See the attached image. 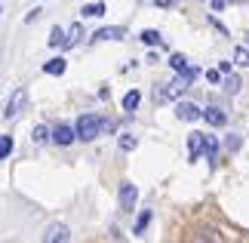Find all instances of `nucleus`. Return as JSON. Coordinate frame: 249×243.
Returning <instances> with one entry per match:
<instances>
[{
    "label": "nucleus",
    "instance_id": "nucleus-22",
    "mask_svg": "<svg viewBox=\"0 0 249 243\" xmlns=\"http://www.w3.org/2000/svg\"><path fill=\"white\" fill-rule=\"evenodd\" d=\"M34 142H46L50 139V130H46V126H34V135H31Z\"/></svg>",
    "mask_w": 249,
    "mask_h": 243
},
{
    "label": "nucleus",
    "instance_id": "nucleus-8",
    "mask_svg": "<svg viewBox=\"0 0 249 243\" xmlns=\"http://www.w3.org/2000/svg\"><path fill=\"white\" fill-rule=\"evenodd\" d=\"M74 139H77V130H71V126H65V123H59L53 130V142L55 145H71Z\"/></svg>",
    "mask_w": 249,
    "mask_h": 243
},
{
    "label": "nucleus",
    "instance_id": "nucleus-1",
    "mask_svg": "<svg viewBox=\"0 0 249 243\" xmlns=\"http://www.w3.org/2000/svg\"><path fill=\"white\" fill-rule=\"evenodd\" d=\"M197 74H200V71H197L194 65H191L188 71H178V77H176V80H172L169 86H163V90H157V93H154V99H157V102H169V99H178V95L185 93L191 83H194V77H197Z\"/></svg>",
    "mask_w": 249,
    "mask_h": 243
},
{
    "label": "nucleus",
    "instance_id": "nucleus-14",
    "mask_svg": "<svg viewBox=\"0 0 249 243\" xmlns=\"http://www.w3.org/2000/svg\"><path fill=\"white\" fill-rule=\"evenodd\" d=\"M83 37V25H71L68 28V37H65V46H77Z\"/></svg>",
    "mask_w": 249,
    "mask_h": 243
},
{
    "label": "nucleus",
    "instance_id": "nucleus-18",
    "mask_svg": "<svg viewBox=\"0 0 249 243\" xmlns=\"http://www.w3.org/2000/svg\"><path fill=\"white\" fill-rule=\"evenodd\" d=\"M142 43H148V46H160V31H154V28L142 31Z\"/></svg>",
    "mask_w": 249,
    "mask_h": 243
},
{
    "label": "nucleus",
    "instance_id": "nucleus-24",
    "mask_svg": "<svg viewBox=\"0 0 249 243\" xmlns=\"http://www.w3.org/2000/svg\"><path fill=\"white\" fill-rule=\"evenodd\" d=\"M237 86H240V80H237V77H228V80H225V90L231 93V95L237 93Z\"/></svg>",
    "mask_w": 249,
    "mask_h": 243
},
{
    "label": "nucleus",
    "instance_id": "nucleus-27",
    "mask_svg": "<svg viewBox=\"0 0 249 243\" xmlns=\"http://www.w3.org/2000/svg\"><path fill=\"white\" fill-rule=\"evenodd\" d=\"M154 3H157V6H163V9H166V6H172V0H154Z\"/></svg>",
    "mask_w": 249,
    "mask_h": 243
},
{
    "label": "nucleus",
    "instance_id": "nucleus-5",
    "mask_svg": "<svg viewBox=\"0 0 249 243\" xmlns=\"http://www.w3.org/2000/svg\"><path fill=\"white\" fill-rule=\"evenodd\" d=\"M136 197H139L136 185H132V182H123V185H120V212H132V206H136Z\"/></svg>",
    "mask_w": 249,
    "mask_h": 243
},
{
    "label": "nucleus",
    "instance_id": "nucleus-3",
    "mask_svg": "<svg viewBox=\"0 0 249 243\" xmlns=\"http://www.w3.org/2000/svg\"><path fill=\"white\" fill-rule=\"evenodd\" d=\"M25 102H28V90L25 86H18V90L9 95V102H6V111H3V117L6 120H13V117H18V111L25 108Z\"/></svg>",
    "mask_w": 249,
    "mask_h": 243
},
{
    "label": "nucleus",
    "instance_id": "nucleus-2",
    "mask_svg": "<svg viewBox=\"0 0 249 243\" xmlns=\"http://www.w3.org/2000/svg\"><path fill=\"white\" fill-rule=\"evenodd\" d=\"M102 130H108V120L95 117V114H83L77 120V139H83V142H92Z\"/></svg>",
    "mask_w": 249,
    "mask_h": 243
},
{
    "label": "nucleus",
    "instance_id": "nucleus-7",
    "mask_svg": "<svg viewBox=\"0 0 249 243\" xmlns=\"http://www.w3.org/2000/svg\"><path fill=\"white\" fill-rule=\"evenodd\" d=\"M123 37H126V28L111 25V28H99V31L92 34V40H123Z\"/></svg>",
    "mask_w": 249,
    "mask_h": 243
},
{
    "label": "nucleus",
    "instance_id": "nucleus-25",
    "mask_svg": "<svg viewBox=\"0 0 249 243\" xmlns=\"http://www.w3.org/2000/svg\"><path fill=\"white\" fill-rule=\"evenodd\" d=\"M218 77H222V74H218L215 68H213V71H206V80H209V83H218Z\"/></svg>",
    "mask_w": 249,
    "mask_h": 243
},
{
    "label": "nucleus",
    "instance_id": "nucleus-26",
    "mask_svg": "<svg viewBox=\"0 0 249 243\" xmlns=\"http://www.w3.org/2000/svg\"><path fill=\"white\" fill-rule=\"evenodd\" d=\"M225 3H228V0H213V9L218 13V9H225Z\"/></svg>",
    "mask_w": 249,
    "mask_h": 243
},
{
    "label": "nucleus",
    "instance_id": "nucleus-19",
    "mask_svg": "<svg viewBox=\"0 0 249 243\" xmlns=\"http://www.w3.org/2000/svg\"><path fill=\"white\" fill-rule=\"evenodd\" d=\"M65 37H68V34H65L62 28H53V31H50V46H55V50L65 46Z\"/></svg>",
    "mask_w": 249,
    "mask_h": 243
},
{
    "label": "nucleus",
    "instance_id": "nucleus-16",
    "mask_svg": "<svg viewBox=\"0 0 249 243\" xmlns=\"http://www.w3.org/2000/svg\"><path fill=\"white\" fill-rule=\"evenodd\" d=\"M83 16H89V19H95V16H105V3L99 0V3H86L83 9H80Z\"/></svg>",
    "mask_w": 249,
    "mask_h": 243
},
{
    "label": "nucleus",
    "instance_id": "nucleus-23",
    "mask_svg": "<svg viewBox=\"0 0 249 243\" xmlns=\"http://www.w3.org/2000/svg\"><path fill=\"white\" fill-rule=\"evenodd\" d=\"M206 154H209V160H215V154H218V145L213 135H206Z\"/></svg>",
    "mask_w": 249,
    "mask_h": 243
},
{
    "label": "nucleus",
    "instance_id": "nucleus-6",
    "mask_svg": "<svg viewBox=\"0 0 249 243\" xmlns=\"http://www.w3.org/2000/svg\"><path fill=\"white\" fill-rule=\"evenodd\" d=\"M203 151H206V135L203 132H191L188 135V154H191V160H197Z\"/></svg>",
    "mask_w": 249,
    "mask_h": 243
},
{
    "label": "nucleus",
    "instance_id": "nucleus-4",
    "mask_svg": "<svg viewBox=\"0 0 249 243\" xmlns=\"http://www.w3.org/2000/svg\"><path fill=\"white\" fill-rule=\"evenodd\" d=\"M176 117L194 123V120L203 117V108H200V105H194V102H178V105H176Z\"/></svg>",
    "mask_w": 249,
    "mask_h": 243
},
{
    "label": "nucleus",
    "instance_id": "nucleus-13",
    "mask_svg": "<svg viewBox=\"0 0 249 243\" xmlns=\"http://www.w3.org/2000/svg\"><path fill=\"white\" fill-rule=\"evenodd\" d=\"M148 225H151V209H145V212H142V216L136 219V228H132V234H136V237H142Z\"/></svg>",
    "mask_w": 249,
    "mask_h": 243
},
{
    "label": "nucleus",
    "instance_id": "nucleus-17",
    "mask_svg": "<svg viewBox=\"0 0 249 243\" xmlns=\"http://www.w3.org/2000/svg\"><path fill=\"white\" fill-rule=\"evenodd\" d=\"M117 142H120V151H136V145H139V139H136V135H129V132H123Z\"/></svg>",
    "mask_w": 249,
    "mask_h": 243
},
{
    "label": "nucleus",
    "instance_id": "nucleus-10",
    "mask_svg": "<svg viewBox=\"0 0 249 243\" xmlns=\"http://www.w3.org/2000/svg\"><path fill=\"white\" fill-rule=\"evenodd\" d=\"M203 120H206L209 126H225V123H228V114H225L222 108H206V111H203Z\"/></svg>",
    "mask_w": 249,
    "mask_h": 243
},
{
    "label": "nucleus",
    "instance_id": "nucleus-21",
    "mask_svg": "<svg viewBox=\"0 0 249 243\" xmlns=\"http://www.w3.org/2000/svg\"><path fill=\"white\" fill-rule=\"evenodd\" d=\"M13 154V139L9 135H0V160H6Z\"/></svg>",
    "mask_w": 249,
    "mask_h": 243
},
{
    "label": "nucleus",
    "instance_id": "nucleus-20",
    "mask_svg": "<svg viewBox=\"0 0 249 243\" xmlns=\"http://www.w3.org/2000/svg\"><path fill=\"white\" fill-rule=\"evenodd\" d=\"M234 62L240 65V68H249V46H237V53H234Z\"/></svg>",
    "mask_w": 249,
    "mask_h": 243
},
{
    "label": "nucleus",
    "instance_id": "nucleus-11",
    "mask_svg": "<svg viewBox=\"0 0 249 243\" xmlns=\"http://www.w3.org/2000/svg\"><path fill=\"white\" fill-rule=\"evenodd\" d=\"M65 68H68V62H65V59H50V62L43 65V71H46V74H53V77H62V74H65Z\"/></svg>",
    "mask_w": 249,
    "mask_h": 243
},
{
    "label": "nucleus",
    "instance_id": "nucleus-15",
    "mask_svg": "<svg viewBox=\"0 0 249 243\" xmlns=\"http://www.w3.org/2000/svg\"><path fill=\"white\" fill-rule=\"evenodd\" d=\"M169 65H172V71H188V59H185V56H181V53H172L169 56Z\"/></svg>",
    "mask_w": 249,
    "mask_h": 243
},
{
    "label": "nucleus",
    "instance_id": "nucleus-12",
    "mask_svg": "<svg viewBox=\"0 0 249 243\" xmlns=\"http://www.w3.org/2000/svg\"><path fill=\"white\" fill-rule=\"evenodd\" d=\"M139 102H142V93L139 90H129L126 95H123V111H136Z\"/></svg>",
    "mask_w": 249,
    "mask_h": 243
},
{
    "label": "nucleus",
    "instance_id": "nucleus-9",
    "mask_svg": "<svg viewBox=\"0 0 249 243\" xmlns=\"http://www.w3.org/2000/svg\"><path fill=\"white\" fill-rule=\"evenodd\" d=\"M71 237V231L65 228V225H50L46 228V234H43V240L46 243H55V240H68Z\"/></svg>",
    "mask_w": 249,
    "mask_h": 243
}]
</instances>
